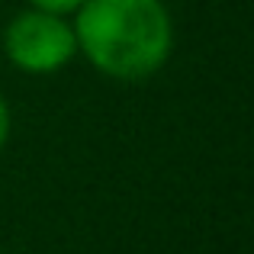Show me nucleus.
Wrapping results in <instances>:
<instances>
[{"mask_svg": "<svg viewBox=\"0 0 254 254\" xmlns=\"http://www.w3.org/2000/svg\"><path fill=\"white\" fill-rule=\"evenodd\" d=\"M3 55L23 74H32V77L58 74L77 55L71 19L26 6L3 29Z\"/></svg>", "mask_w": 254, "mask_h": 254, "instance_id": "2", "label": "nucleus"}, {"mask_svg": "<svg viewBox=\"0 0 254 254\" xmlns=\"http://www.w3.org/2000/svg\"><path fill=\"white\" fill-rule=\"evenodd\" d=\"M10 132H13V113H10V103H6V97L0 93V155H3L6 142H10Z\"/></svg>", "mask_w": 254, "mask_h": 254, "instance_id": "4", "label": "nucleus"}, {"mask_svg": "<svg viewBox=\"0 0 254 254\" xmlns=\"http://www.w3.org/2000/svg\"><path fill=\"white\" fill-rule=\"evenodd\" d=\"M29 6H36V10H45V13H55V16H74L77 10L84 6V0H26Z\"/></svg>", "mask_w": 254, "mask_h": 254, "instance_id": "3", "label": "nucleus"}, {"mask_svg": "<svg viewBox=\"0 0 254 254\" xmlns=\"http://www.w3.org/2000/svg\"><path fill=\"white\" fill-rule=\"evenodd\" d=\"M71 29L77 55L119 84L151 81L174 52V16L164 0H84Z\"/></svg>", "mask_w": 254, "mask_h": 254, "instance_id": "1", "label": "nucleus"}]
</instances>
